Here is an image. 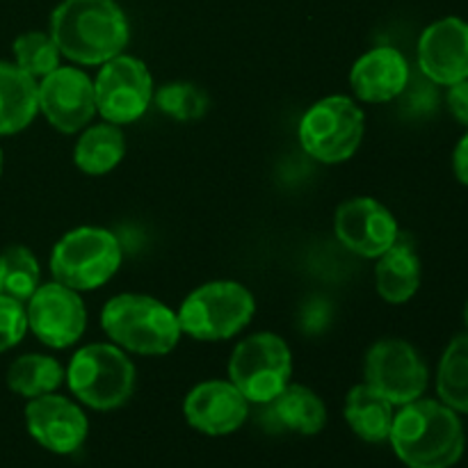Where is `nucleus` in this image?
<instances>
[{"label": "nucleus", "mask_w": 468, "mask_h": 468, "mask_svg": "<svg viewBox=\"0 0 468 468\" xmlns=\"http://www.w3.org/2000/svg\"><path fill=\"white\" fill-rule=\"evenodd\" d=\"M366 384L391 405H407L423 398L428 388V366L411 343L400 338L378 341L366 355Z\"/></svg>", "instance_id": "obj_10"}, {"label": "nucleus", "mask_w": 468, "mask_h": 468, "mask_svg": "<svg viewBox=\"0 0 468 468\" xmlns=\"http://www.w3.org/2000/svg\"><path fill=\"white\" fill-rule=\"evenodd\" d=\"M334 231L343 247L364 259H379L400 236L391 210L370 197H356L338 206Z\"/></svg>", "instance_id": "obj_13"}, {"label": "nucleus", "mask_w": 468, "mask_h": 468, "mask_svg": "<svg viewBox=\"0 0 468 468\" xmlns=\"http://www.w3.org/2000/svg\"><path fill=\"white\" fill-rule=\"evenodd\" d=\"M27 332L26 306L14 297L0 292V352L18 346Z\"/></svg>", "instance_id": "obj_28"}, {"label": "nucleus", "mask_w": 468, "mask_h": 468, "mask_svg": "<svg viewBox=\"0 0 468 468\" xmlns=\"http://www.w3.org/2000/svg\"><path fill=\"white\" fill-rule=\"evenodd\" d=\"M123 250L119 238L108 229L80 227L64 233L50 256L55 282L73 291H94L119 270Z\"/></svg>", "instance_id": "obj_4"}, {"label": "nucleus", "mask_w": 468, "mask_h": 468, "mask_svg": "<svg viewBox=\"0 0 468 468\" xmlns=\"http://www.w3.org/2000/svg\"><path fill=\"white\" fill-rule=\"evenodd\" d=\"M3 292L18 302H27L39 288V263L26 247H9L0 254Z\"/></svg>", "instance_id": "obj_25"}, {"label": "nucleus", "mask_w": 468, "mask_h": 468, "mask_svg": "<svg viewBox=\"0 0 468 468\" xmlns=\"http://www.w3.org/2000/svg\"><path fill=\"white\" fill-rule=\"evenodd\" d=\"M186 419L197 432L208 437H224L240 428L250 416V402L247 398L224 379H210L201 382L187 393Z\"/></svg>", "instance_id": "obj_16"}, {"label": "nucleus", "mask_w": 468, "mask_h": 468, "mask_svg": "<svg viewBox=\"0 0 468 468\" xmlns=\"http://www.w3.org/2000/svg\"><path fill=\"white\" fill-rule=\"evenodd\" d=\"M0 174H3V149H0Z\"/></svg>", "instance_id": "obj_34"}, {"label": "nucleus", "mask_w": 468, "mask_h": 468, "mask_svg": "<svg viewBox=\"0 0 468 468\" xmlns=\"http://www.w3.org/2000/svg\"><path fill=\"white\" fill-rule=\"evenodd\" d=\"M375 286L382 300L402 304L416 295L420 286V259L410 240L398 236V240L379 256L375 268Z\"/></svg>", "instance_id": "obj_19"}, {"label": "nucleus", "mask_w": 468, "mask_h": 468, "mask_svg": "<svg viewBox=\"0 0 468 468\" xmlns=\"http://www.w3.org/2000/svg\"><path fill=\"white\" fill-rule=\"evenodd\" d=\"M352 91L366 103H388L405 94L410 85V64L391 46H378L355 62L350 71Z\"/></svg>", "instance_id": "obj_17"}, {"label": "nucleus", "mask_w": 468, "mask_h": 468, "mask_svg": "<svg viewBox=\"0 0 468 468\" xmlns=\"http://www.w3.org/2000/svg\"><path fill=\"white\" fill-rule=\"evenodd\" d=\"M59 48L55 39L46 32H23L14 41V59L27 76L46 78L59 67Z\"/></svg>", "instance_id": "obj_26"}, {"label": "nucleus", "mask_w": 468, "mask_h": 468, "mask_svg": "<svg viewBox=\"0 0 468 468\" xmlns=\"http://www.w3.org/2000/svg\"><path fill=\"white\" fill-rule=\"evenodd\" d=\"M332 320H334L332 302L324 300V297H309V300L302 304L297 324H300L302 334L318 336V334H323L324 329H329Z\"/></svg>", "instance_id": "obj_29"}, {"label": "nucleus", "mask_w": 468, "mask_h": 468, "mask_svg": "<svg viewBox=\"0 0 468 468\" xmlns=\"http://www.w3.org/2000/svg\"><path fill=\"white\" fill-rule=\"evenodd\" d=\"M39 112L37 80L16 64L0 62V135H14Z\"/></svg>", "instance_id": "obj_20"}, {"label": "nucleus", "mask_w": 468, "mask_h": 468, "mask_svg": "<svg viewBox=\"0 0 468 468\" xmlns=\"http://www.w3.org/2000/svg\"><path fill=\"white\" fill-rule=\"evenodd\" d=\"M364 140V110L347 96H327L300 122V144L324 165L346 163Z\"/></svg>", "instance_id": "obj_8"}, {"label": "nucleus", "mask_w": 468, "mask_h": 468, "mask_svg": "<svg viewBox=\"0 0 468 468\" xmlns=\"http://www.w3.org/2000/svg\"><path fill=\"white\" fill-rule=\"evenodd\" d=\"M126 154V140L114 123H96L90 126L78 140L73 160L78 169L91 176H101L117 167Z\"/></svg>", "instance_id": "obj_22"}, {"label": "nucleus", "mask_w": 468, "mask_h": 468, "mask_svg": "<svg viewBox=\"0 0 468 468\" xmlns=\"http://www.w3.org/2000/svg\"><path fill=\"white\" fill-rule=\"evenodd\" d=\"M446 105L452 119L468 128V78L466 80L455 82V85H448Z\"/></svg>", "instance_id": "obj_30"}, {"label": "nucleus", "mask_w": 468, "mask_h": 468, "mask_svg": "<svg viewBox=\"0 0 468 468\" xmlns=\"http://www.w3.org/2000/svg\"><path fill=\"white\" fill-rule=\"evenodd\" d=\"M27 329L44 346L64 350L80 341L87 324V311L73 288L53 282L39 286L26 306Z\"/></svg>", "instance_id": "obj_11"}, {"label": "nucleus", "mask_w": 468, "mask_h": 468, "mask_svg": "<svg viewBox=\"0 0 468 468\" xmlns=\"http://www.w3.org/2000/svg\"><path fill=\"white\" fill-rule=\"evenodd\" d=\"M155 105L176 122H195L204 117L208 96L192 82H169L155 94Z\"/></svg>", "instance_id": "obj_27"}, {"label": "nucleus", "mask_w": 468, "mask_h": 468, "mask_svg": "<svg viewBox=\"0 0 468 468\" xmlns=\"http://www.w3.org/2000/svg\"><path fill=\"white\" fill-rule=\"evenodd\" d=\"M26 425L41 448L58 455H71L85 443L90 423L76 402L55 393L32 398L26 407Z\"/></svg>", "instance_id": "obj_15"}, {"label": "nucleus", "mask_w": 468, "mask_h": 468, "mask_svg": "<svg viewBox=\"0 0 468 468\" xmlns=\"http://www.w3.org/2000/svg\"><path fill=\"white\" fill-rule=\"evenodd\" d=\"M96 112L108 123H133L146 112L154 99V80L142 59L117 55L101 64L94 80Z\"/></svg>", "instance_id": "obj_9"}, {"label": "nucleus", "mask_w": 468, "mask_h": 468, "mask_svg": "<svg viewBox=\"0 0 468 468\" xmlns=\"http://www.w3.org/2000/svg\"><path fill=\"white\" fill-rule=\"evenodd\" d=\"M101 327L117 347L135 355H167L178 346L181 323L163 302L149 295H117L103 306Z\"/></svg>", "instance_id": "obj_3"}, {"label": "nucleus", "mask_w": 468, "mask_h": 468, "mask_svg": "<svg viewBox=\"0 0 468 468\" xmlns=\"http://www.w3.org/2000/svg\"><path fill=\"white\" fill-rule=\"evenodd\" d=\"M452 172H455L457 181L468 187V131L460 137L455 151H452Z\"/></svg>", "instance_id": "obj_31"}, {"label": "nucleus", "mask_w": 468, "mask_h": 468, "mask_svg": "<svg viewBox=\"0 0 468 468\" xmlns=\"http://www.w3.org/2000/svg\"><path fill=\"white\" fill-rule=\"evenodd\" d=\"M254 311V295L242 283L210 282L186 297L178 323L197 341H227L250 324Z\"/></svg>", "instance_id": "obj_6"}, {"label": "nucleus", "mask_w": 468, "mask_h": 468, "mask_svg": "<svg viewBox=\"0 0 468 468\" xmlns=\"http://www.w3.org/2000/svg\"><path fill=\"white\" fill-rule=\"evenodd\" d=\"M437 393L443 405L468 414V332L448 343L439 361Z\"/></svg>", "instance_id": "obj_23"}, {"label": "nucleus", "mask_w": 468, "mask_h": 468, "mask_svg": "<svg viewBox=\"0 0 468 468\" xmlns=\"http://www.w3.org/2000/svg\"><path fill=\"white\" fill-rule=\"evenodd\" d=\"M393 407L396 405H391L368 384H359L347 393L346 419L356 437L368 443H382L388 441L391 434L393 416H396Z\"/></svg>", "instance_id": "obj_21"}, {"label": "nucleus", "mask_w": 468, "mask_h": 468, "mask_svg": "<svg viewBox=\"0 0 468 468\" xmlns=\"http://www.w3.org/2000/svg\"><path fill=\"white\" fill-rule=\"evenodd\" d=\"M37 91L39 110L58 131L78 133L94 119V80L80 69L58 67L53 73L41 78Z\"/></svg>", "instance_id": "obj_12"}, {"label": "nucleus", "mask_w": 468, "mask_h": 468, "mask_svg": "<svg viewBox=\"0 0 468 468\" xmlns=\"http://www.w3.org/2000/svg\"><path fill=\"white\" fill-rule=\"evenodd\" d=\"M291 347L282 336L270 332L238 343L229 359V382L254 405H265L279 396L291 384Z\"/></svg>", "instance_id": "obj_7"}, {"label": "nucleus", "mask_w": 468, "mask_h": 468, "mask_svg": "<svg viewBox=\"0 0 468 468\" xmlns=\"http://www.w3.org/2000/svg\"><path fill=\"white\" fill-rule=\"evenodd\" d=\"M64 370L53 356L23 355L9 366L7 387L23 398H39L53 393L62 384Z\"/></svg>", "instance_id": "obj_24"}, {"label": "nucleus", "mask_w": 468, "mask_h": 468, "mask_svg": "<svg viewBox=\"0 0 468 468\" xmlns=\"http://www.w3.org/2000/svg\"><path fill=\"white\" fill-rule=\"evenodd\" d=\"M388 441L410 468H452L466 446L460 414L441 400L428 398L402 405L393 416Z\"/></svg>", "instance_id": "obj_1"}, {"label": "nucleus", "mask_w": 468, "mask_h": 468, "mask_svg": "<svg viewBox=\"0 0 468 468\" xmlns=\"http://www.w3.org/2000/svg\"><path fill=\"white\" fill-rule=\"evenodd\" d=\"M128 35V18L114 0H62L50 14V37L59 53L85 67L122 55Z\"/></svg>", "instance_id": "obj_2"}, {"label": "nucleus", "mask_w": 468, "mask_h": 468, "mask_svg": "<svg viewBox=\"0 0 468 468\" xmlns=\"http://www.w3.org/2000/svg\"><path fill=\"white\" fill-rule=\"evenodd\" d=\"M0 292H3V265H0Z\"/></svg>", "instance_id": "obj_33"}, {"label": "nucleus", "mask_w": 468, "mask_h": 468, "mask_svg": "<svg viewBox=\"0 0 468 468\" xmlns=\"http://www.w3.org/2000/svg\"><path fill=\"white\" fill-rule=\"evenodd\" d=\"M419 69L432 85H455L468 78V23L446 16L423 30L419 39Z\"/></svg>", "instance_id": "obj_14"}, {"label": "nucleus", "mask_w": 468, "mask_h": 468, "mask_svg": "<svg viewBox=\"0 0 468 468\" xmlns=\"http://www.w3.org/2000/svg\"><path fill=\"white\" fill-rule=\"evenodd\" d=\"M67 382L73 396L91 410H117L135 391V366L122 347L91 343L73 355Z\"/></svg>", "instance_id": "obj_5"}, {"label": "nucleus", "mask_w": 468, "mask_h": 468, "mask_svg": "<svg viewBox=\"0 0 468 468\" xmlns=\"http://www.w3.org/2000/svg\"><path fill=\"white\" fill-rule=\"evenodd\" d=\"M261 423L272 432L318 434L327 423L324 402L302 384H288L279 396L261 405Z\"/></svg>", "instance_id": "obj_18"}, {"label": "nucleus", "mask_w": 468, "mask_h": 468, "mask_svg": "<svg viewBox=\"0 0 468 468\" xmlns=\"http://www.w3.org/2000/svg\"><path fill=\"white\" fill-rule=\"evenodd\" d=\"M464 324L468 327V302H466V306H464Z\"/></svg>", "instance_id": "obj_32"}]
</instances>
